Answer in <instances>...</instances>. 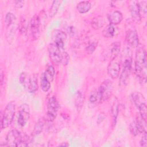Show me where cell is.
Segmentation results:
<instances>
[{
	"label": "cell",
	"mask_w": 147,
	"mask_h": 147,
	"mask_svg": "<svg viewBox=\"0 0 147 147\" xmlns=\"http://www.w3.org/2000/svg\"><path fill=\"white\" fill-rule=\"evenodd\" d=\"M105 24L104 20L102 17L98 16L92 19L91 21V25L94 29H99L102 28Z\"/></svg>",
	"instance_id": "83f0119b"
},
{
	"label": "cell",
	"mask_w": 147,
	"mask_h": 147,
	"mask_svg": "<svg viewBox=\"0 0 147 147\" xmlns=\"http://www.w3.org/2000/svg\"><path fill=\"white\" fill-rule=\"evenodd\" d=\"M67 31H68V33L69 34V35L71 37H75L77 34L76 29L74 26H69V27H68V28L67 29Z\"/></svg>",
	"instance_id": "f35d334b"
},
{
	"label": "cell",
	"mask_w": 147,
	"mask_h": 147,
	"mask_svg": "<svg viewBox=\"0 0 147 147\" xmlns=\"http://www.w3.org/2000/svg\"><path fill=\"white\" fill-rule=\"evenodd\" d=\"M60 3H61V1L58 0L53 1L49 11V16L50 17H53L56 14L59 10V8L60 6Z\"/></svg>",
	"instance_id": "484cf974"
},
{
	"label": "cell",
	"mask_w": 147,
	"mask_h": 147,
	"mask_svg": "<svg viewBox=\"0 0 147 147\" xmlns=\"http://www.w3.org/2000/svg\"><path fill=\"white\" fill-rule=\"evenodd\" d=\"M85 95L83 91L80 90L76 92L75 99V107L78 110V111H80L82 106L83 105Z\"/></svg>",
	"instance_id": "d6986e66"
},
{
	"label": "cell",
	"mask_w": 147,
	"mask_h": 147,
	"mask_svg": "<svg viewBox=\"0 0 147 147\" xmlns=\"http://www.w3.org/2000/svg\"><path fill=\"white\" fill-rule=\"evenodd\" d=\"M59 109V103L55 96L49 98L47 103V119L49 122H53L56 118Z\"/></svg>",
	"instance_id": "5b68a950"
},
{
	"label": "cell",
	"mask_w": 147,
	"mask_h": 147,
	"mask_svg": "<svg viewBox=\"0 0 147 147\" xmlns=\"http://www.w3.org/2000/svg\"><path fill=\"white\" fill-rule=\"evenodd\" d=\"M130 10L133 21L136 24H140L141 22V16L139 9V2L137 1L130 2Z\"/></svg>",
	"instance_id": "4fadbf2b"
},
{
	"label": "cell",
	"mask_w": 147,
	"mask_h": 147,
	"mask_svg": "<svg viewBox=\"0 0 147 147\" xmlns=\"http://www.w3.org/2000/svg\"><path fill=\"white\" fill-rule=\"evenodd\" d=\"M140 145L141 146L146 147L147 146V135L146 133H144L142 134V138L140 141Z\"/></svg>",
	"instance_id": "74e56055"
},
{
	"label": "cell",
	"mask_w": 147,
	"mask_h": 147,
	"mask_svg": "<svg viewBox=\"0 0 147 147\" xmlns=\"http://www.w3.org/2000/svg\"><path fill=\"white\" fill-rule=\"evenodd\" d=\"M22 137V134L16 129L11 130L8 132L5 143L7 146H19Z\"/></svg>",
	"instance_id": "52a82bcc"
},
{
	"label": "cell",
	"mask_w": 147,
	"mask_h": 147,
	"mask_svg": "<svg viewBox=\"0 0 147 147\" xmlns=\"http://www.w3.org/2000/svg\"><path fill=\"white\" fill-rule=\"evenodd\" d=\"M91 7V4L90 1H81L78 3L76 9L79 13L84 14L87 13Z\"/></svg>",
	"instance_id": "603a6c76"
},
{
	"label": "cell",
	"mask_w": 147,
	"mask_h": 147,
	"mask_svg": "<svg viewBox=\"0 0 147 147\" xmlns=\"http://www.w3.org/2000/svg\"><path fill=\"white\" fill-rule=\"evenodd\" d=\"M30 30L32 37L37 40L40 34V20L38 15L35 14L31 18L30 22Z\"/></svg>",
	"instance_id": "30bf717a"
},
{
	"label": "cell",
	"mask_w": 147,
	"mask_h": 147,
	"mask_svg": "<svg viewBox=\"0 0 147 147\" xmlns=\"http://www.w3.org/2000/svg\"><path fill=\"white\" fill-rule=\"evenodd\" d=\"M44 124H45L44 119L43 118L39 119L34 126V130L33 131V135H37L41 133L44 129Z\"/></svg>",
	"instance_id": "4316f807"
},
{
	"label": "cell",
	"mask_w": 147,
	"mask_h": 147,
	"mask_svg": "<svg viewBox=\"0 0 147 147\" xmlns=\"http://www.w3.org/2000/svg\"><path fill=\"white\" fill-rule=\"evenodd\" d=\"M131 99H132L134 105L136 106V107L137 108L142 104L146 103L144 95L139 92H134L132 93L131 94Z\"/></svg>",
	"instance_id": "44dd1931"
},
{
	"label": "cell",
	"mask_w": 147,
	"mask_h": 147,
	"mask_svg": "<svg viewBox=\"0 0 147 147\" xmlns=\"http://www.w3.org/2000/svg\"><path fill=\"white\" fill-rule=\"evenodd\" d=\"M131 69L130 68H123L122 73L121 74L119 80V84L121 86H126L129 82V78L130 75Z\"/></svg>",
	"instance_id": "ac0fdd59"
},
{
	"label": "cell",
	"mask_w": 147,
	"mask_h": 147,
	"mask_svg": "<svg viewBox=\"0 0 147 147\" xmlns=\"http://www.w3.org/2000/svg\"><path fill=\"white\" fill-rule=\"evenodd\" d=\"M113 91V84L110 80H106L103 81L100 85L98 95L99 102L106 101L111 96Z\"/></svg>",
	"instance_id": "3957f363"
},
{
	"label": "cell",
	"mask_w": 147,
	"mask_h": 147,
	"mask_svg": "<svg viewBox=\"0 0 147 147\" xmlns=\"http://www.w3.org/2000/svg\"><path fill=\"white\" fill-rule=\"evenodd\" d=\"M53 43L60 49H64L65 43L67 41V34L61 30L56 29L52 33Z\"/></svg>",
	"instance_id": "9c48e42d"
},
{
	"label": "cell",
	"mask_w": 147,
	"mask_h": 147,
	"mask_svg": "<svg viewBox=\"0 0 147 147\" xmlns=\"http://www.w3.org/2000/svg\"><path fill=\"white\" fill-rule=\"evenodd\" d=\"M107 19L110 24L117 25L121 23L123 20V15L121 12L118 10L110 11L107 15Z\"/></svg>",
	"instance_id": "2e32d148"
},
{
	"label": "cell",
	"mask_w": 147,
	"mask_h": 147,
	"mask_svg": "<svg viewBox=\"0 0 147 147\" xmlns=\"http://www.w3.org/2000/svg\"><path fill=\"white\" fill-rule=\"evenodd\" d=\"M29 76L28 75H27L26 73L25 72H22L20 76V82L21 83V84H22L23 86L25 84L26 80H28V78Z\"/></svg>",
	"instance_id": "d590c367"
},
{
	"label": "cell",
	"mask_w": 147,
	"mask_h": 147,
	"mask_svg": "<svg viewBox=\"0 0 147 147\" xmlns=\"http://www.w3.org/2000/svg\"><path fill=\"white\" fill-rule=\"evenodd\" d=\"M147 1H142L139 2V9L141 16L142 14L143 16H145L147 12V7H146Z\"/></svg>",
	"instance_id": "4dcf8cb0"
},
{
	"label": "cell",
	"mask_w": 147,
	"mask_h": 147,
	"mask_svg": "<svg viewBox=\"0 0 147 147\" xmlns=\"http://www.w3.org/2000/svg\"><path fill=\"white\" fill-rule=\"evenodd\" d=\"M121 64L120 61H118L116 59H114L110 61L107 67V74L112 79L117 78L120 72Z\"/></svg>",
	"instance_id": "7c38bea8"
},
{
	"label": "cell",
	"mask_w": 147,
	"mask_h": 147,
	"mask_svg": "<svg viewBox=\"0 0 147 147\" xmlns=\"http://www.w3.org/2000/svg\"><path fill=\"white\" fill-rule=\"evenodd\" d=\"M16 110V103L14 101L9 102L3 111L1 117V129L9 127L13 122Z\"/></svg>",
	"instance_id": "7a4b0ae2"
},
{
	"label": "cell",
	"mask_w": 147,
	"mask_h": 147,
	"mask_svg": "<svg viewBox=\"0 0 147 147\" xmlns=\"http://www.w3.org/2000/svg\"><path fill=\"white\" fill-rule=\"evenodd\" d=\"M48 50L49 56L51 61L56 65L61 64L64 49H60L53 42L48 45Z\"/></svg>",
	"instance_id": "8992f818"
},
{
	"label": "cell",
	"mask_w": 147,
	"mask_h": 147,
	"mask_svg": "<svg viewBox=\"0 0 147 147\" xmlns=\"http://www.w3.org/2000/svg\"><path fill=\"white\" fill-rule=\"evenodd\" d=\"M139 110V114L141 115V117L146 121L147 119V107H146V104L143 103L141 105H140L138 107Z\"/></svg>",
	"instance_id": "f546056e"
},
{
	"label": "cell",
	"mask_w": 147,
	"mask_h": 147,
	"mask_svg": "<svg viewBox=\"0 0 147 147\" xmlns=\"http://www.w3.org/2000/svg\"><path fill=\"white\" fill-rule=\"evenodd\" d=\"M14 3H15V6L17 8L20 9V8H22L24 6V1H15Z\"/></svg>",
	"instance_id": "ab89813d"
},
{
	"label": "cell",
	"mask_w": 147,
	"mask_h": 147,
	"mask_svg": "<svg viewBox=\"0 0 147 147\" xmlns=\"http://www.w3.org/2000/svg\"><path fill=\"white\" fill-rule=\"evenodd\" d=\"M30 142V138L26 135H22V140L19 146H26L28 145L29 143Z\"/></svg>",
	"instance_id": "836d02e7"
},
{
	"label": "cell",
	"mask_w": 147,
	"mask_h": 147,
	"mask_svg": "<svg viewBox=\"0 0 147 147\" xmlns=\"http://www.w3.org/2000/svg\"><path fill=\"white\" fill-rule=\"evenodd\" d=\"M117 33V28L115 25L109 24L108 25L102 32L103 36L106 38H111L114 37Z\"/></svg>",
	"instance_id": "7402d4cb"
},
{
	"label": "cell",
	"mask_w": 147,
	"mask_h": 147,
	"mask_svg": "<svg viewBox=\"0 0 147 147\" xmlns=\"http://www.w3.org/2000/svg\"><path fill=\"white\" fill-rule=\"evenodd\" d=\"M44 74V75L46 76V78L49 80V81L52 82L53 80L54 76L55 75V70L54 67L52 65H49L47 68Z\"/></svg>",
	"instance_id": "f1b7e54d"
},
{
	"label": "cell",
	"mask_w": 147,
	"mask_h": 147,
	"mask_svg": "<svg viewBox=\"0 0 147 147\" xmlns=\"http://www.w3.org/2000/svg\"><path fill=\"white\" fill-rule=\"evenodd\" d=\"M99 100V98H98V91H92L91 93V95L90 96V98H89V100L90 102V103H95L97 102V100Z\"/></svg>",
	"instance_id": "d6a6232c"
},
{
	"label": "cell",
	"mask_w": 147,
	"mask_h": 147,
	"mask_svg": "<svg viewBox=\"0 0 147 147\" xmlns=\"http://www.w3.org/2000/svg\"><path fill=\"white\" fill-rule=\"evenodd\" d=\"M41 88L44 92H47L51 88V82L46 78L44 74L42 73L41 75Z\"/></svg>",
	"instance_id": "cb8c5ba5"
},
{
	"label": "cell",
	"mask_w": 147,
	"mask_h": 147,
	"mask_svg": "<svg viewBox=\"0 0 147 147\" xmlns=\"http://www.w3.org/2000/svg\"><path fill=\"white\" fill-rule=\"evenodd\" d=\"M16 20V16L10 12L7 13L5 17V26L6 28H10L13 24H14Z\"/></svg>",
	"instance_id": "d4e9b609"
},
{
	"label": "cell",
	"mask_w": 147,
	"mask_h": 147,
	"mask_svg": "<svg viewBox=\"0 0 147 147\" xmlns=\"http://www.w3.org/2000/svg\"><path fill=\"white\" fill-rule=\"evenodd\" d=\"M126 41L131 47L137 48L138 46V36L136 30L129 29L126 32Z\"/></svg>",
	"instance_id": "5bb4252c"
},
{
	"label": "cell",
	"mask_w": 147,
	"mask_h": 147,
	"mask_svg": "<svg viewBox=\"0 0 147 147\" xmlns=\"http://www.w3.org/2000/svg\"><path fill=\"white\" fill-rule=\"evenodd\" d=\"M120 64L123 68L131 69L132 53L129 48H125L121 53Z\"/></svg>",
	"instance_id": "8fae6325"
},
{
	"label": "cell",
	"mask_w": 147,
	"mask_h": 147,
	"mask_svg": "<svg viewBox=\"0 0 147 147\" xmlns=\"http://www.w3.org/2000/svg\"><path fill=\"white\" fill-rule=\"evenodd\" d=\"M27 29L26 23L25 20H22L20 24V30L21 33L25 32V30Z\"/></svg>",
	"instance_id": "8d00e7d4"
},
{
	"label": "cell",
	"mask_w": 147,
	"mask_h": 147,
	"mask_svg": "<svg viewBox=\"0 0 147 147\" xmlns=\"http://www.w3.org/2000/svg\"><path fill=\"white\" fill-rule=\"evenodd\" d=\"M146 121H145L140 114L137 115L136 119L130 125V131L134 136L146 133Z\"/></svg>",
	"instance_id": "277c9868"
},
{
	"label": "cell",
	"mask_w": 147,
	"mask_h": 147,
	"mask_svg": "<svg viewBox=\"0 0 147 147\" xmlns=\"http://www.w3.org/2000/svg\"><path fill=\"white\" fill-rule=\"evenodd\" d=\"M119 101L117 97H115L113 99L112 106H111V114L113 118V125L115 126L117 122V119L119 113Z\"/></svg>",
	"instance_id": "ffe728a7"
},
{
	"label": "cell",
	"mask_w": 147,
	"mask_h": 147,
	"mask_svg": "<svg viewBox=\"0 0 147 147\" xmlns=\"http://www.w3.org/2000/svg\"><path fill=\"white\" fill-rule=\"evenodd\" d=\"M30 117V109L29 105L24 103L21 105L18 112L17 122L21 126H24Z\"/></svg>",
	"instance_id": "ba28073f"
},
{
	"label": "cell",
	"mask_w": 147,
	"mask_h": 147,
	"mask_svg": "<svg viewBox=\"0 0 147 147\" xmlns=\"http://www.w3.org/2000/svg\"><path fill=\"white\" fill-rule=\"evenodd\" d=\"M69 56L68 54L65 51H64L63 53L61 64L63 65H67L69 62Z\"/></svg>",
	"instance_id": "e575fe53"
},
{
	"label": "cell",
	"mask_w": 147,
	"mask_h": 147,
	"mask_svg": "<svg viewBox=\"0 0 147 147\" xmlns=\"http://www.w3.org/2000/svg\"><path fill=\"white\" fill-rule=\"evenodd\" d=\"M27 91L30 93L35 92L38 90L37 78L36 75L29 76L24 86Z\"/></svg>",
	"instance_id": "9a60e30c"
},
{
	"label": "cell",
	"mask_w": 147,
	"mask_h": 147,
	"mask_svg": "<svg viewBox=\"0 0 147 147\" xmlns=\"http://www.w3.org/2000/svg\"><path fill=\"white\" fill-rule=\"evenodd\" d=\"M96 46H97V44L95 42L90 43V44L88 45V46L86 47V49H85L86 52H87V53H88L89 55L92 54L94 52V51H95V49H96Z\"/></svg>",
	"instance_id": "1f68e13d"
},
{
	"label": "cell",
	"mask_w": 147,
	"mask_h": 147,
	"mask_svg": "<svg viewBox=\"0 0 147 147\" xmlns=\"http://www.w3.org/2000/svg\"><path fill=\"white\" fill-rule=\"evenodd\" d=\"M65 143H66V142H65ZM65 143L60 144V145H59V146H68V144H65Z\"/></svg>",
	"instance_id": "60d3db41"
},
{
	"label": "cell",
	"mask_w": 147,
	"mask_h": 147,
	"mask_svg": "<svg viewBox=\"0 0 147 147\" xmlns=\"http://www.w3.org/2000/svg\"><path fill=\"white\" fill-rule=\"evenodd\" d=\"M135 57V73L139 80L146 82L147 74V57L144 47L139 45L137 47Z\"/></svg>",
	"instance_id": "6da1fadb"
},
{
	"label": "cell",
	"mask_w": 147,
	"mask_h": 147,
	"mask_svg": "<svg viewBox=\"0 0 147 147\" xmlns=\"http://www.w3.org/2000/svg\"><path fill=\"white\" fill-rule=\"evenodd\" d=\"M121 49V43L120 42L117 41L113 42L111 45H110L109 48V52L108 55L110 59V61L116 59L120 52Z\"/></svg>",
	"instance_id": "e0dca14e"
}]
</instances>
